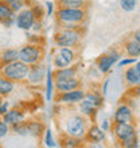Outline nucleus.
Returning <instances> with one entry per match:
<instances>
[{"instance_id":"72a5a7b5","label":"nucleus","mask_w":140,"mask_h":148,"mask_svg":"<svg viewBox=\"0 0 140 148\" xmlns=\"http://www.w3.org/2000/svg\"><path fill=\"white\" fill-rule=\"evenodd\" d=\"M8 109H10V102H8V101H3V102H1V105H0V117L3 116V114H5Z\"/></svg>"},{"instance_id":"79ce46f5","label":"nucleus","mask_w":140,"mask_h":148,"mask_svg":"<svg viewBox=\"0 0 140 148\" xmlns=\"http://www.w3.org/2000/svg\"><path fill=\"white\" fill-rule=\"evenodd\" d=\"M1 102H3V100H1V97H0V105H1Z\"/></svg>"},{"instance_id":"dca6fc26","label":"nucleus","mask_w":140,"mask_h":148,"mask_svg":"<svg viewBox=\"0 0 140 148\" xmlns=\"http://www.w3.org/2000/svg\"><path fill=\"white\" fill-rule=\"evenodd\" d=\"M132 120V112L127 105H121L117 108L115 113V121L116 123H129Z\"/></svg>"},{"instance_id":"ea45409f","label":"nucleus","mask_w":140,"mask_h":148,"mask_svg":"<svg viewBox=\"0 0 140 148\" xmlns=\"http://www.w3.org/2000/svg\"><path fill=\"white\" fill-rule=\"evenodd\" d=\"M136 92H137V96H139V97H140V88H137V90H136Z\"/></svg>"},{"instance_id":"2eb2a0df","label":"nucleus","mask_w":140,"mask_h":148,"mask_svg":"<svg viewBox=\"0 0 140 148\" xmlns=\"http://www.w3.org/2000/svg\"><path fill=\"white\" fill-rule=\"evenodd\" d=\"M51 66L47 67L46 70V92H45V100L47 102H51L53 100V92H54V75H53Z\"/></svg>"},{"instance_id":"c85d7f7f","label":"nucleus","mask_w":140,"mask_h":148,"mask_svg":"<svg viewBox=\"0 0 140 148\" xmlns=\"http://www.w3.org/2000/svg\"><path fill=\"white\" fill-rule=\"evenodd\" d=\"M137 5V0H120V7L127 12L133 11Z\"/></svg>"},{"instance_id":"2f4dec72","label":"nucleus","mask_w":140,"mask_h":148,"mask_svg":"<svg viewBox=\"0 0 140 148\" xmlns=\"http://www.w3.org/2000/svg\"><path fill=\"white\" fill-rule=\"evenodd\" d=\"M31 10H32V12H34V15H35L36 19H40V18L43 16V14H45V12H43V8L40 7V5H36V4L32 5Z\"/></svg>"},{"instance_id":"e433bc0d","label":"nucleus","mask_w":140,"mask_h":148,"mask_svg":"<svg viewBox=\"0 0 140 148\" xmlns=\"http://www.w3.org/2000/svg\"><path fill=\"white\" fill-rule=\"evenodd\" d=\"M108 127H109V124H108V121L105 120V121H104V124H102V129H104V131H106V129H108Z\"/></svg>"},{"instance_id":"f3484780","label":"nucleus","mask_w":140,"mask_h":148,"mask_svg":"<svg viewBox=\"0 0 140 148\" xmlns=\"http://www.w3.org/2000/svg\"><path fill=\"white\" fill-rule=\"evenodd\" d=\"M15 90V82L0 75V97H5Z\"/></svg>"},{"instance_id":"4be33fe9","label":"nucleus","mask_w":140,"mask_h":148,"mask_svg":"<svg viewBox=\"0 0 140 148\" xmlns=\"http://www.w3.org/2000/svg\"><path fill=\"white\" fill-rule=\"evenodd\" d=\"M125 50H127V53H128L131 57L136 58V57L140 55V43L133 39V40H131V42H128L125 45Z\"/></svg>"},{"instance_id":"f8f14e48","label":"nucleus","mask_w":140,"mask_h":148,"mask_svg":"<svg viewBox=\"0 0 140 148\" xmlns=\"http://www.w3.org/2000/svg\"><path fill=\"white\" fill-rule=\"evenodd\" d=\"M85 93L80 89H74V90H69V92H62L59 94L58 101L63 102V104H77L84 98Z\"/></svg>"},{"instance_id":"58836bf2","label":"nucleus","mask_w":140,"mask_h":148,"mask_svg":"<svg viewBox=\"0 0 140 148\" xmlns=\"http://www.w3.org/2000/svg\"><path fill=\"white\" fill-rule=\"evenodd\" d=\"M135 67H136L137 70H139V71H140V62H137V63H136V66H135Z\"/></svg>"},{"instance_id":"cd10ccee","label":"nucleus","mask_w":140,"mask_h":148,"mask_svg":"<svg viewBox=\"0 0 140 148\" xmlns=\"http://www.w3.org/2000/svg\"><path fill=\"white\" fill-rule=\"evenodd\" d=\"M85 4V0H63L61 5L69 8H82Z\"/></svg>"},{"instance_id":"423d86ee","label":"nucleus","mask_w":140,"mask_h":148,"mask_svg":"<svg viewBox=\"0 0 140 148\" xmlns=\"http://www.w3.org/2000/svg\"><path fill=\"white\" fill-rule=\"evenodd\" d=\"M80 31L77 28H63L57 32L54 42L57 47H74L80 40Z\"/></svg>"},{"instance_id":"4468645a","label":"nucleus","mask_w":140,"mask_h":148,"mask_svg":"<svg viewBox=\"0 0 140 148\" xmlns=\"http://www.w3.org/2000/svg\"><path fill=\"white\" fill-rule=\"evenodd\" d=\"M119 58H120V55H119V53H116V51L110 53L109 55L102 57V58L98 61V70L101 71V73H106V71H109L110 70V67L117 62V59Z\"/></svg>"},{"instance_id":"0eeeda50","label":"nucleus","mask_w":140,"mask_h":148,"mask_svg":"<svg viewBox=\"0 0 140 148\" xmlns=\"http://www.w3.org/2000/svg\"><path fill=\"white\" fill-rule=\"evenodd\" d=\"M74 58H75V53L71 47H58L53 57V65L57 69H63L70 66Z\"/></svg>"},{"instance_id":"aec40b11","label":"nucleus","mask_w":140,"mask_h":148,"mask_svg":"<svg viewBox=\"0 0 140 148\" xmlns=\"http://www.w3.org/2000/svg\"><path fill=\"white\" fill-rule=\"evenodd\" d=\"M88 136H89L90 140L96 141V143H98V141H102L105 137V133H104V129L100 128V127H97V125H93V127H90L89 131H88Z\"/></svg>"},{"instance_id":"5701e85b","label":"nucleus","mask_w":140,"mask_h":148,"mask_svg":"<svg viewBox=\"0 0 140 148\" xmlns=\"http://www.w3.org/2000/svg\"><path fill=\"white\" fill-rule=\"evenodd\" d=\"M96 109H97V108H94V106L92 105L88 100H85V98H82L81 101H80V112H81L82 114H85V116H92V114L96 112Z\"/></svg>"},{"instance_id":"39448f33","label":"nucleus","mask_w":140,"mask_h":148,"mask_svg":"<svg viewBox=\"0 0 140 148\" xmlns=\"http://www.w3.org/2000/svg\"><path fill=\"white\" fill-rule=\"evenodd\" d=\"M115 135L124 143L125 147H136V133L135 128L129 123H116Z\"/></svg>"},{"instance_id":"393cba45","label":"nucleus","mask_w":140,"mask_h":148,"mask_svg":"<svg viewBox=\"0 0 140 148\" xmlns=\"http://www.w3.org/2000/svg\"><path fill=\"white\" fill-rule=\"evenodd\" d=\"M43 143L49 148H57L59 145L57 143V140L54 139V136H53V131L51 129H45V140H43Z\"/></svg>"},{"instance_id":"7ed1b4c3","label":"nucleus","mask_w":140,"mask_h":148,"mask_svg":"<svg viewBox=\"0 0 140 148\" xmlns=\"http://www.w3.org/2000/svg\"><path fill=\"white\" fill-rule=\"evenodd\" d=\"M18 51H19V61L24 62L28 66L38 63L43 55L42 47L38 46V45H32V43L22 46Z\"/></svg>"},{"instance_id":"a878e982","label":"nucleus","mask_w":140,"mask_h":148,"mask_svg":"<svg viewBox=\"0 0 140 148\" xmlns=\"http://www.w3.org/2000/svg\"><path fill=\"white\" fill-rule=\"evenodd\" d=\"M5 3L11 7V10L15 12V14L16 12H19V11H22V10L26 7V4H27L24 0H5Z\"/></svg>"},{"instance_id":"473e14b6","label":"nucleus","mask_w":140,"mask_h":148,"mask_svg":"<svg viewBox=\"0 0 140 148\" xmlns=\"http://www.w3.org/2000/svg\"><path fill=\"white\" fill-rule=\"evenodd\" d=\"M45 7H46V14L47 16H51L53 14H54V3L51 1V0H47L46 3H45Z\"/></svg>"},{"instance_id":"f03ea898","label":"nucleus","mask_w":140,"mask_h":148,"mask_svg":"<svg viewBox=\"0 0 140 148\" xmlns=\"http://www.w3.org/2000/svg\"><path fill=\"white\" fill-rule=\"evenodd\" d=\"M65 132L67 136L82 139L86 135V123L85 119L80 114H71L65 121Z\"/></svg>"},{"instance_id":"ddd939ff","label":"nucleus","mask_w":140,"mask_h":148,"mask_svg":"<svg viewBox=\"0 0 140 148\" xmlns=\"http://www.w3.org/2000/svg\"><path fill=\"white\" fill-rule=\"evenodd\" d=\"M54 85L59 93H62V92L78 89L80 85H81V81L77 77H71V78H66V79H61V81H55Z\"/></svg>"},{"instance_id":"6e6552de","label":"nucleus","mask_w":140,"mask_h":148,"mask_svg":"<svg viewBox=\"0 0 140 148\" xmlns=\"http://www.w3.org/2000/svg\"><path fill=\"white\" fill-rule=\"evenodd\" d=\"M35 20H36V18H35L31 7H24L22 11L16 12V15H15V26L19 28V30L30 31V30L32 28V26H34Z\"/></svg>"},{"instance_id":"6ab92c4d","label":"nucleus","mask_w":140,"mask_h":148,"mask_svg":"<svg viewBox=\"0 0 140 148\" xmlns=\"http://www.w3.org/2000/svg\"><path fill=\"white\" fill-rule=\"evenodd\" d=\"M54 82L55 81H61V79H66V78H71L77 75V70L74 67H63V69H58L54 74Z\"/></svg>"},{"instance_id":"9d476101","label":"nucleus","mask_w":140,"mask_h":148,"mask_svg":"<svg viewBox=\"0 0 140 148\" xmlns=\"http://www.w3.org/2000/svg\"><path fill=\"white\" fill-rule=\"evenodd\" d=\"M15 12L5 3V0H0V23L4 27H11L15 24Z\"/></svg>"},{"instance_id":"a211bd4d","label":"nucleus","mask_w":140,"mask_h":148,"mask_svg":"<svg viewBox=\"0 0 140 148\" xmlns=\"http://www.w3.org/2000/svg\"><path fill=\"white\" fill-rule=\"evenodd\" d=\"M19 59V51L16 49H5V50L0 54V63L1 65H7L14 61Z\"/></svg>"},{"instance_id":"c9c22d12","label":"nucleus","mask_w":140,"mask_h":148,"mask_svg":"<svg viewBox=\"0 0 140 148\" xmlns=\"http://www.w3.org/2000/svg\"><path fill=\"white\" fill-rule=\"evenodd\" d=\"M135 40H137V42L140 43V31H136V32H135Z\"/></svg>"},{"instance_id":"f257e3e1","label":"nucleus","mask_w":140,"mask_h":148,"mask_svg":"<svg viewBox=\"0 0 140 148\" xmlns=\"http://www.w3.org/2000/svg\"><path fill=\"white\" fill-rule=\"evenodd\" d=\"M28 70H30V66L18 59V61H14L11 63L3 65L1 75H4L5 78L14 82H22L24 79H27Z\"/></svg>"},{"instance_id":"9b49d317","label":"nucleus","mask_w":140,"mask_h":148,"mask_svg":"<svg viewBox=\"0 0 140 148\" xmlns=\"http://www.w3.org/2000/svg\"><path fill=\"white\" fill-rule=\"evenodd\" d=\"M1 119H3V121H5L10 127H12V125L19 124V123L24 121L26 113H24L23 110L18 109V108H14V109H8L5 114L1 116Z\"/></svg>"},{"instance_id":"b1692460","label":"nucleus","mask_w":140,"mask_h":148,"mask_svg":"<svg viewBox=\"0 0 140 148\" xmlns=\"http://www.w3.org/2000/svg\"><path fill=\"white\" fill-rule=\"evenodd\" d=\"M27 128H28V135H32V136H39L45 131V127L40 123H38V121L27 123Z\"/></svg>"},{"instance_id":"1a4fd4ad","label":"nucleus","mask_w":140,"mask_h":148,"mask_svg":"<svg viewBox=\"0 0 140 148\" xmlns=\"http://www.w3.org/2000/svg\"><path fill=\"white\" fill-rule=\"evenodd\" d=\"M46 70L47 67H45L42 63H35L30 66V70H28V75H27V81L32 85H39L42 84L43 79L46 78Z\"/></svg>"},{"instance_id":"37998d69","label":"nucleus","mask_w":140,"mask_h":148,"mask_svg":"<svg viewBox=\"0 0 140 148\" xmlns=\"http://www.w3.org/2000/svg\"><path fill=\"white\" fill-rule=\"evenodd\" d=\"M139 84H140V82H139Z\"/></svg>"},{"instance_id":"a19ab883","label":"nucleus","mask_w":140,"mask_h":148,"mask_svg":"<svg viewBox=\"0 0 140 148\" xmlns=\"http://www.w3.org/2000/svg\"><path fill=\"white\" fill-rule=\"evenodd\" d=\"M57 1H58V3L61 4V3H62V1H63V0H57Z\"/></svg>"},{"instance_id":"4c0bfd02","label":"nucleus","mask_w":140,"mask_h":148,"mask_svg":"<svg viewBox=\"0 0 140 148\" xmlns=\"http://www.w3.org/2000/svg\"><path fill=\"white\" fill-rule=\"evenodd\" d=\"M24 1H26L27 4H32V3H36L38 0H24Z\"/></svg>"},{"instance_id":"412c9836","label":"nucleus","mask_w":140,"mask_h":148,"mask_svg":"<svg viewBox=\"0 0 140 148\" xmlns=\"http://www.w3.org/2000/svg\"><path fill=\"white\" fill-rule=\"evenodd\" d=\"M125 81L131 84V85H137L140 82V71L136 67H129L125 71Z\"/></svg>"},{"instance_id":"c756f323","label":"nucleus","mask_w":140,"mask_h":148,"mask_svg":"<svg viewBox=\"0 0 140 148\" xmlns=\"http://www.w3.org/2000/svg\"><path fill=\"white\" fill-rule=\"evenodd\" d=\"M10 131H11L10 125H8L5 121H3V119H0V140L4 139V137H7Z\"/></svg>"},{"instance_id":"bb28decb","label":"nucleus","mask_w":140,"mask_h":148,"mask_svg":"<svg viewBox=\"0 0 140 148\" xmlns=\"http://www.w3.org/2000/svg\"><path fill=\"white\" fill-rule=\"evenodd\" d=\"M84 98H85V100H88V101H89L90 104L94 106V108H98V106L102 104L101 96H98V94H96V93H88V94H85V96H84Z\"/></svg>"},{"instance_id":"20e7f679","label":"nucleus","mask_w":140,"mask_h":148,"mask_svg":"<svg viewBox=\"0 0 140 148\" xmlns=\"http://www.w3.org/2000/svg\"><path fill=\"white\" fill-rule=\"evenodd\" d=\"M58 20L63 24H74L81 23L85 19V11L82 8H69V7H61L57 12Z\"/></svg>"},{"instance_id":"f704fd0d","label":"nucleus","mask_w":140,"mask_h":148,"mask_svg":"<svg viewBox=\"0 0 140 148\" xmlns=\"http://www.w3.org/2000/svg\"><path fill=\"white\" fill-rule=\"evenodd\" d=\"M136 62V58H131V59H123L119 62V67H124L127 65H131V63H135Z\"/></svg>"},{"instance_id":"7c9ffc66","label":"nucleus","mask_w":140,"mask_h":148,"mask_svg":"<svg viewBox=\"0 0 140 148\" xmlns=\"http://www.w3.org/2000/svg\"><path fill=\"white\" fill-rule=\"evenodd\" d=\"M63 145L65 147H77V145H80V139L67 136L66 139H63Z\"/></svg>"}]
</instances>
